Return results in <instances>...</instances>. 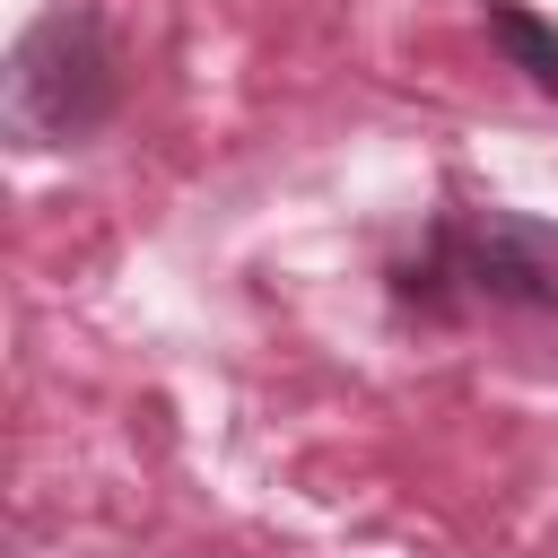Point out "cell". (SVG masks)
I'll use <instances>...</instances> for the list:
<instances>
[{
    "instance_id": "cell-2",
    "label": "cell",
    "mask_w": 558,
    "mask_h": 558,
    "mask_svg": "<svg viewBox=\"0 0 558 558\" xmlns=\"http://www.w3.org/2000/svg\"><path fill=\"white\" fill-rule=\"evenodd\" d=\"M436 279H462L488 305H523V314H558V227L523 218V209H480L462 227H436L427 253Z\"/></svg>"
},
{
    "instance_id": "cell-3",
    "label": "cell",
    "mask_w": 558,
    "mask_h": 558,
    "mask_svg": "<svg viewBox=\"0 0 558 558\" xmlns=\"http://www.w3.org/2000/svg\"><path fill=\"white\" fill-rule=\"evenodd\" d=\"M488 35L506 44V61H514L541 96H558V26H541V17L514 9V0H488Z\"/></svg>"
},
{
    "instance_id": "cell-1",
    "label": "cell",
    "mask_w": 558,
    "mask_h": 558,
    "mask_svg": "<svg viewBox=\"0 0 558 558\" xmlns=\"http://www.w3.org/2000/svg\"><path fill=\"white\" fill-rule=\"evenodd\" d=\"M122 105V61L113 35L87 0H52L17 44H9V78H0V113L17 148H70L87 140L105 113Z\"/></svg>"
}]
</instances>
